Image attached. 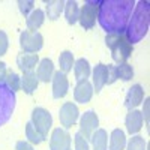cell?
I'll return each mask as SVG.
<instances>
[{"mask_svg": "<svg viewBox=\"0 0 150 150\" xmlns=\"http://www.w3.org/2000/svg\"><path fill=\"white\" fill-rule=\"evenodd\" d=\"M134 8V0H102L99 2L98 21L107 33H125Z\"/></svg>", "mask_w": 150, "mask_h": 150, "instance_id": "obj_1", "label": "cell"}, {"mask_svg": "<svg viewBox=\"0 0 150 150\" xmlns=\"http://www.w3.org/2000/svg\"><path fill=\"white\" fill-rule=\"evenodd\" d=\"M149 24H150V8L147 2L141 0V2L137 3L135 9L132 11V15L129 18L126 30H125V35L132 45L140 42L147 35Z\"/></svg>", "mask_w": 150, "mask_h": 150, "instance_id": "obj_2", "label": "cell"}, {"mask_svg": "<svg viewBox=\"0 0 150 150\" xmlns=\"http://www.w3.org/2000/svg\"><path fill=\"white\" fill-rule=\"evenodd\" d=\"M105 44L111 50V57L116 63H126V60L131 57L134 45L129 42L125 33H107Z\"/></svg>", "mask_w": 150, "mask_h": 150, "instance_id": "obj_3", "label": "cell"}, {"mask_svg": "<svg viewBox=\"0 0 150 150\" xmlns=\"http://www.w3.org/2000/svg\"><path fill=\"white\" fill-rule=\"evenodd\" d=\"M15 92H12L5 83H0V126L11 119L15 110Z\"/></svg>", "mask_w": 150, "mask_h": 150, "instance_id": "obj_4", "label": "cell"}, {"mask_svg": "<svg viewBox=\"0 0 150 150\" xmlns=\"http://www.w3.org/2000/svg\"><path fill=\"white\" fill-rule=\"evenodd\" d=\"M20 45L23 53H29L35 54L38 53L44 45V38L39 32H30V30H24L20 35Z\"/></svg>", "mask_w": 150, "mask_h": 150, "instance_id": "obj_5", "label": "cell"}, {"mask_svg": "<svg viewBox=\"0 0 150 150\" xmlns=\"http://www.w3.org/2000/svg\"><path fill=\"white\" fill-rule=\"evenodd\" d=\"M32 125L36 128V131H39L44 137H47L48 131L53 126V117L45 108L36 107L32 111Z\"/></svg>", "mask_w": 150, "mask_h": 150, "instance_id": "obj_6", "label": "cell"}, {"mask_svg": "<svg viewBox=\"0 0 150 150\" xmlns=\"http://www.w3.org/2000/svg\"><path fill=\"white\" fill-rule=\"evenodd\" d=\"M98 9H99V2H86L84 6L80 9L78 21L86 30L93 29L98 18Z\"/></svg>", "mask_w": 150, "mask_h": 150, "instance_id": "obj_7", "label": "cell"}, {"mask_svg": "<svg viewBox=\"0 0 150 150\" xmlns=\"http://www.w3.org/2000/svg\"><path fill=\"white\" fill-rule=\"evenodd\" d=\"M108 80L107 84H112L117 80H123V81H129L134 77V69L129 63H119L117 66L114 65H108Z\"/></svg>", "mask_w": 150, "mask_h": 150, "instance_id": "obj_8", "label": "cell"}, {"mask_svg": "<svg viewBox=\"0 0 150 150\" xmlns=\"http://www.w3.org/2000/svg\"><path fill=\"white\" fill-rule=\"evenodd\" d=\"M78 117H80V111H78V107L74 102H65L62 105L60 112H59V120L65 129L72 128L75 122L78 120Z\"/></svg>", "mask_w": 150, "mask_h": 150, "instance_id": "obj_9", "label": "cell"}, {"mask_svg": "<svg viewBox=\"0 0 150 150\" xmlns=\"http://www.w3.org/2000/svg\"><path fill=\"white\" fill-rule=\"evenodd\" d=\"M99 126V119L96 116L95 111H86L84 114L80 119V134L84 137V138H90L92 134L98 129Z\"/></svg>", "mask_w": 150, "mask_h": 150, "instance_id": "obj_10", "label": "cell"}, {"mask_svg": "<svg viewBox=\"0 0 150 150\" xmlns=\"http://www.w3.org/2000/svg\"><path fill=\"white\" fill-rule=\"evenodd\" d=\"M50 150H71V135L68 129L56 128L50 140Z\"/></svg>", "mask_w": 150, "mask_h": 150, "instance_id": "obj_11", "label": "cell"}, {"mask_svg": "<svg viewBox=\"0 0 150 150\" xmlns=\"http://www.w3.org/2000/svg\"><path fill=\"white\" fill-rule=\"evenodd\" d=\"M51 81H53V96L56 99H60V98L66 96V93L69 90V81H68L66 74H63L62 71L54 72Z\"/></svg>", "mask_w": 150, "mask_h": 150, "instance_id": "obj_12", "label": "cell"}, {"mask_svg": "<svg viewBox=\"0 0 150 150\" xmlns=\"http://www.w3.org/2000/svg\"><path fill=\"white\" fill-rule=\"evenodd\" d=\"M93 96V86L90 84L89 80H84V81H78V84L75 86V90H74V99L75 102L78 104H87L92 99Z\"/></svg>", "mask_w": 150, "mask_h": 150, "instance_id": "obj_13", "label": "cell"}, {"mask_svg": "<svg viewBox=\"0 0 150 150\" xmlns=\"http://www.w3.org/2000/svg\"><path fill=\"white\" fill-rule=\"evenodd\" d=\"M144 99V89L140 84L132 86L126 93V99H125V107L128 110H135V107H138Z\"/></svg>", "mask_w": 150, "mask_h": 150, "instance_id": "obj_14", "label": "cell"}, {"mask_svg": "<svg viewBox=\"0 0 150 150\" xmlns=\"http://www.w3.org/2000/svg\"><path fill=\"white\" fill-rule=\"evenodd\" d=\"M125 125H126V129L131 135L138 134L143 128V114L138 110H129L126 120H125Z\"/></svg>", "mask_w": 150, "mask_h": 150, "instance_id": "obj_15", "label": "cell"}, {"mask_svg": "<svg viewBox=\"0 0 150 150\" xmlns=\"http://www.w3.org/2000/svg\"><path fill=\"white\" fill-rule=\"evenodd\" d=\"M107 80H108L107 65L98 63L93 69V89L96 90V93H99L104 89V86H107Z\"/></svg>", "mask_w": 150, "mask_h": 150, "instance_id": "obj_16", "label": "cell"}, {"mask_svg": "<svg viewBox=\"0 0 150 150\" xmlns=\"http://www.w3.org/2000/svg\"><path fill=\"white\" fill-rule=\"evenodd\" d=\"M53 75H54V63H53V60L42 59L39 62V65H38V71H36L38 80L42 81V83H48V81H51Z\"/></svg>", "mask_w": 150, "mask_h": 150, "instance_id": "obj_17", "label": "cell"}, {"mask_svg": "<svg viewBox=\"0 0 150 150\" xmlns=\"http://www.w3.org/2000/svg\"><path fill=\"white\" fill-rule=\"evenodd\" d=\"M39 62V57L38 54H29V53H23L17 57V65L18 68L24 72H29V71H33V68L38 65Z\"/></svg>", "mask_w": 150, "mask_h": 150, "instance_id": "obj_18", "label": "cell"}, {"mask_svg": "<svg viewBox=\"0 0 150 150\" xmlns=\"http://www.w3.org/2000/svg\"><path fill=\"white\" fill-rule=\"evenodd\" d=\"M38 84H39V80H38L36 74L33 71H29V72L23 74V77H21V89L27 95H32L38 89Z\"/></svg>", "mask_w": 150, "mask_h": 150, "instance_id": "obj_19", "label": "cell"}, {"mask_svg": "<svg viewBox=\"0 0 150 150\" xmlns=\"http://www.w3.org/2000/svg\"><path fill=\"white\" fill-rule=\"evenodd\" d=\"M74 72H75V78H77V81L87 80L90 77V74H92L89 62H87L86 59H78L74 63Z\"/></svg>", "mask_w": 150, "mask_h": 150, "instance_id": "obj_20", "label": "cell"}, {"mask_svg": "<svg viewBox=\"0 0 150 150\" xmlns=\"http://www.w3.org/2000/svg\"><path fill=\"white\" fill-rule=\"evenodd\" d=\"M44 20H45L44 11H42V9H35L32 14L27 17V20H26L27 29H29L30 32H36V30L44 24Z\"/></svg>", "mask_w": 150, "mask_h": 150, "instance_id": "obj_21", "label": "cell"}, {"mask_svg": "<svg viewBox=\"0 0 150 150\" xmlns=\"http://www.w3.org/2000/svg\"><path fill=\"white\" fill-rule=\"evenodd\" d=\"M90 141L93 146V150H107V144H108V135L105 129H96Z\"/></svg>", "mask_w": 150, "mask_h": 150, "instance_id": "obj_22", "label": "cell"}, {"mask_svg": "<svg viewBox=\"0 0 150 150\" xmlns=\"http://www.w3.org/2000/svg\"><path fill=\"white\" fill-rule=\"evenodd\" d=\"M126 147V135L122 129H114L110 137V150H123Z\"/></svg>", "mask_w": 150, "mask_h": 150, "instance_id": "obj_23", "label": "cell"}, {"mask_svg": "<svg viewBox=\"0 0 150 150\" xmlns=\"http://www.w3.org/2000/svg\"><path fill=\"white\" fill-rule=\"evenodd\" d=\"M47 5V15L50 20H57L60 17V14L65 9V2L63 0H50V2H45Z\"/></svg>", "mask_w": 150, "mask_h": 150, "instance_id": "obj_24", "label": "cell"}, {"mask_svg": "<svg viewBox=\"0 0 150 150\" xmlns=\"http://www.w3.org/2000/svg\"><path fill=\"white\" fill-rule=\"evenodd\" d=\"M65 17H66V21L68 24H75L78 21V17H80V8H78V3L74 2V0H69V2H65Z\"/></svg>", "mask_w": 150, "mask_h": 150, "instance_id": "obj_25", "label": "cell"}, {"mask_svg": "<svg viewBox=\"0 0 150 150\" xmlns=\"http://www.w3.org/2000/svg\"><path fill=\"white\" fill-rule=\"evenodd\" d=\"M75 63L74 60V54L71 51H63L59 57V65H60V71L63 74H68L72 71V66Z\"/></svg>", "mask_w": 150, "mask_h": 150, "instance_id": "obj_26", "label": "cell"}, {"mask_svg": "<svg viewBox=\"0 0 150 150\" xmlns=\"http://www.w3.org/2000/svg\"><path fill=\"white\" fill-rule=\"evenodd\" d=\"M26 137L29 138V141L32 144H41L44 140H45V137L39 132V131H36V128L32 125V122H29L26 125Z\"/></svg>", "mask_w": 150, "mask_h": 150, "instance_id": "obj_27", "label": "cell"}, {"mask_svg": "<svg viewBox=\"0 0 150 150\" xmlns=\"http://www.w3.org/2000/svg\"><path fill=\"white\" fill-rule=\"evenodd\" d=\"M5 84L9 87L12 92H18L21 89V78L15 72L12 71H8V75H6V80H5Z\"/></svg>", "mask_w": 150, "mask_h": 150, "instance_id": "obj_28", "label": "cell"}, {"mask_svg": "<svg viewBox=\"0 0 150 150\" xmlns=\"http://www.w3.org/2000/svg\"><path fill=\"white\" fill-rule=\"evenodd\" d=\"M126 150H147V143L144 141L143 137L134 135L126 144Z\"/></svg>", "mask_w": 150, "mask_h": 150, "instance_id": "obj_29", "label": "cell"}, {"mask_svg": "<svg viewBox=\"0 0 150 150\" xmlns=\"http://www.w3.org/2000/svg\"><path fill=\"white\" fill-rule=\"evenodd\" d=\"M18 8L24 17H29L35 11V2H32V0H18Z\"/></svg>", "mask_w": 150, "mask_h": 150, "instance_id": "obj_30", "label": "cell"}, {"mask_svg": "<svg viewBox=\"0 0 150 150\" xmlns=\"http://www.w3.org/2000/svg\"><path fill=\"white\" fill-rule=\"evenodd\" d=\"M74 141H75V150H89V141H87L80 132L75 134Z\"/></svg>", "mask_w": 150, "mask_h": 150, "instance_id": "obj_31", "label": "cell"}, {"mask_svg": "<svg viewBox=\"0 0 150 150\" xmlns=\"http://www.w3.org/2000/svg\"><path fill=\"white\" fill-rule=\"evenodd\" d=\"M8 47H9V39H8V35L0 30V56H3L8 51Z\"/></svg>", "mask_w": 150, "mask_h": 150, "instance_id": "obj_32", "label": "cell"}, {"mask_svg": "<svg viewBox=\"0 0 150 150\" xmlns=\"http://www.w3.org/2000/svg\"><path fill=\"white\" fill-rule=\"evenodd\" d=\"M6 75H8V68H6V63L0 62V83H5L6 80Z\"/></svg>", "mask_w": 150, "mask_h": 150, "instance_id": "obj_33", "label": "cell"}, {"mask_svg": "<svg viewBox=\"0 0 150 150\" xmlns=\"http://www.w3.org/2000/svg\"><path fill=\"white\" fill-rule=\"evenodd\" d=\"M150 101H149V98H146V101H144V110H143V117H144V120H146V125H147V128H149V104Z\"/></svg>", "mask_w": 150, "mask_h": 150, "instance_id": "obj_34", "label": "cell"}, {"mask_svg": "<svg viewBox=\"0 0 150 150\" xmlns=\"http://www.w3.org/2000/svg\"><path fill=\"white\" fill-rule=\"evenodd\" d=\"M15 150H33V147H32V144H29L26 141H18Z\"/></svg>", "mask_w": 150, "mask_h": 150, "instance_id": "obj_35", "label": "cell"}]
</instances>
